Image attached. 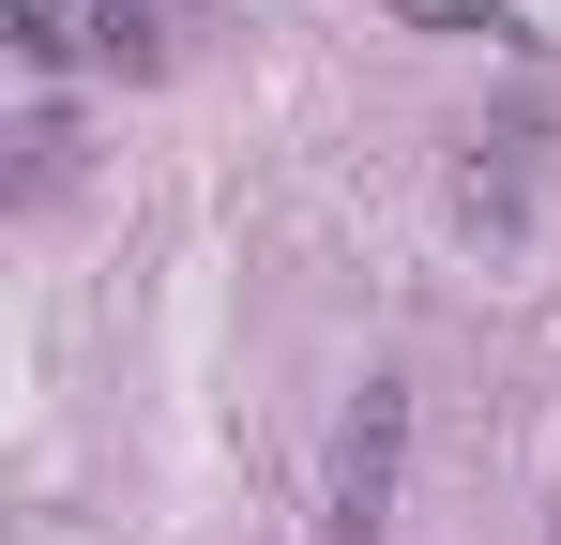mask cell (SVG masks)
Masks as SVG:
<instances>
[{"label": "cell", "instance_id": "obj_2", "mask_svg": "<svg viewBox=\"0 0 561 545\" xmlns=\"http://www.w3.org/2000/svg\"><path fill=\"white\" fill-rule=\"evenodd\" d=\"M77 15V46L122 61V77H168V0H61Z\"/></svg>", "mask_w": 561, "mask_h": 545}, {"label": "cell", "instance_id": "obj_1", "mask_svg": "<svg viewBox=\"0 0 561 545\" xmlns=\"http://www.w3.org/2000/svg\"><path fill=\"white\" fill-rule=\"evenodd\" d=\"M394 485H410V379L365 363V394L334 425V485H319V545H394Z\"/></svg>", "mask_w": 561, "mask_h": 545}, {"label": "cell", "instance_id": "obj_3", "mask_svg": "<svg viewBox=\"0 0 561 545\" xmlns=\"http://www.w3.org/2000/svg\"><path fill=\"white\" fill-rule=\"evenodd\" d=\"M394 15H410V31H516L501 0H394Z\"/></svg>", "mask_w": 561, "mask_h": 545}]
</instances>
